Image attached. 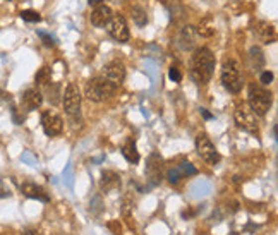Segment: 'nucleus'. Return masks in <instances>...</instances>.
<instances>
[{
    "label": "nucleus",
    "instance_id": "f257e3e1",
    "mask_svg": "<svg viewBox=\"0 0 278 235\" xmlns=\"http://www.w3.org/2000/svg\"><path fill=\"white\" fill-rule=\"evenodd\" d=\"M215 65H216V59L209 48L206 47L196 48L194 54L191 55V62H189L191 79L198 86H206L209 83V79H211L213 72H215Z\"/></svg>",
    "mask_w": 278,
    "mask_h": 235
},
{
    "label": "nucleus",
    "instance_id": "f03ea898",
    "mask_svg": "<svg viewBox=\"0 0 278 235\" xmlns=\"http://www.w3.org/2000/svg\"><path fill=\"white\" fill-rule=\"evenodd\" d=\"M117 88L114 83H110L108 79L105 77H93L86 83L84 88V95L89 102H95V103H101L105 100L112 98V96L117 93Z\"/></svg>",
    "mask_w": 278,
    "mask_h": 235
},
{
    "label": "nucleus",
    "instance_id": "7ed1b4c3",
    "mask_svg": "<svg viewBox=\"0 0 278 235\" xmlns=\"http://www.w3.org/2000/svg\"><path fill=\"white\" fill-rule=\"evenodd\" d=\"M249 108L254 112L259 117L268 114V110L273 105V95L265 89L263 86H259L256 83L249 84Z\"/></svg>",
    "mask_w": 278,
    "mask_h": 235
},
{
    "label": "nucleus",
    "instance_id": "20e7f679",
    "mask_svg": "<svg viewBox=\"0 0 278 235\" xmlns=\"http://www.w3.org/2000/svg\"><path fill=\"white\" fill-rule=\"evenodd\" d=\"M220 79L228 93H234V95L240 93V89H242V74H240V67L237 62L232 60V59L225 60L220 72Z\"/></svg>",
    "mask_w": 278,
    "mask_h": 235
},
{
    "label": "nucleus",
    "instance_id": "39448f33",
    "mask_svg": "<svg viewBox=\"0 0 278 235\" xmlns=\"http://www.w3.org/2000/svg\"><path fill=\"white\" fill-rule=\"evenodd\" d=\"M234 118H235V124H237L239 129L246 130V132L253 134V136H258L259 134V125H258V120H256V114H254L251 108L247 107H237V110H235L234 114Z\"/></svg>",
    "mask_w": 278,
    "mask_h": 235
},
{
    "label": "nucleus",
    "instance_id": "423d86ee",
    "mask_svg": "<svg viewBox=\"0 0 278 235\" xmlns=\"http://www.w3.org/2000/svg\"><path fill=\"white\" fill-rule=\"evenodd\" d=\"M107 31H108V35L119 43H127L131 38L127 21H126V17L120 16V14H114V16H112V19L108 21V24H107Z\"/></svg>",
    "mask_w": 278,
    "mask_h": 235
},
{
    "label": "nucleus",
    "instance_id": "0eeeda50",
    "mask_svg": "<svg viewBox=\"0 0 278 235\" xmlns=\"http://www.w3.org/2000/svg\"><path fill=\"white\" fill-rule=\"evenodd\" d=\"M196 150L199 153V156H201L206 163H209V165H216V163L221 160V156H220V153L216 151L215 144L211 143V139H209L206 134H199V136L196 137Z\"/></svg>",
    "mask_w": 278,
    "mask_h": 235
},
{
    "label": "nucleus",
    "instance_id": "6e6552de",
    "mask_svg": "<svg viewBox=\"0 0 278 235\" xmlns=\"http://www.w3.org/2000/svg\"><path fill=\"white\" fill-rule=\"evenodd\" d=\"M62 105L67 115H76L79 114L81 108V91L77 88V84L69 83L62 95Z\"/></svg>",
    "mask_w": 278,
    "mask_h": 235
},
{
    "label": "nucleus",
    "instance_id": "1a4fd4ad",
    "mask_svg": "<svg viewBox=\"0 0 278 235\" xmlns=\"http://www.w3.org/2000/svg\"><path fill=\"white\" fill-rule=\"evenodd\" d=\"M146 175L151 180L153 185L160 184L163 180V158L160 156V153H151L146 162Z\"/></svg>",
    "mask_w": 278,
    "mask_h": 235
},
{
    "label": "nucleus",
    "instance_id": "9d476101",
    "mask_svg": "<svg viewBox=\"0 0 278 235\" xmlns=\"http://www.w3.org/2000/svg\"><path fill=\"white\" fill-rule=\"evenodd\" d=\"M41 127H43L45 134L48 137L59 136L64 129V122L57 114H52V112H43L41 114Z\"/></svg>",
    "mask_w": 278,
    "mask_h": 235
},
{
    "label": "nucleus",
    "instance_id": "9b49d317",
    "mask_svg": "<svg viewBox=\"0 0 278 235\" xmlns=\"http://www.w3.org/2000/svg\"><path fill=\"white\" fill-rule=\"evenodd\" d=\"M103 77L115 86H120L126 79V67L120 60H112L103 67Z\"/></svg>",
    "mask_w": 278,
    "mask_h": 235
},
{
    "label": "nucleus",
    "instance_id": "f8f14e48",
    "mask_svg": "<svg viewBox=\"0 0 278 235\" xmlns=\"http://www.w3.org/2000/svg\"><path fill=\"white\" fill-rule=\"evenodd\" d=\"M253 31L256 35V38L261 43L270 45V43H275L277 42V31L270 22L266 21H256L253 26Z\"/></svg>",
    "mask_w": 278,
    "mask_h": 235
},
{
    "label": "nucleus",
    "instance_id": "ddd939ff",
    "mask_svg": "<svg viewBox=\"0 0 278 235\" xmlns=\"http://www.w3.org/2000/svg\"><path fill=\"white\" fill-rule=\"evenodd\" d=\"M112 9L108 5H105V3H100V5L95 7V10L91 12V16H89V21H91L93 26H96V28H105V26L108 24V21L112 19Z\"/></svg>",
    "mask_w": 278,
    "mask_h": 235
},
{
    "label": "nucleus",
    "instance_id": "4468645a",
    "mask_svg": "<svg viewBox=\"0 0 278 235\" xmlns=\"http://www.w3.org/2000/svg\"><path fill=\"white\" fill-rule=\"evenodd\" d=\"M21 192L24 194L26 197H31V199H38L41 203H48L50 197H48L47 191H45L41 185H36L33 182H24L21 184Z\"/></svg>",
    "mask_w": 278,
    "mask_h": 235
},
{
    "label": "nucleus",
    "instance_id": "2eb2a0df",
    "mask_svg": "<svg viewBox=\"0 0 278 235\" xmlns=\"http://www.w3.org/2000/svg\"><path fill=\"white\" fill-rule=\"evenodd\" d=\"M120 187V175L115 174L112 170H105L101 172V177H100V189L103 192H110L115 191V189Z\"/></svg>",
    "mask_w": 278,
    "mask_h": 235
},
{
    "label": "nucleus",
    "instance_id": "dca6fc26",
    "mask_svg": "<svg viewBox=\"0 0 278 235\" xmlns=\"http://www.w3.org/2000/svg\"><path fill=\"white\" fill-rule=\"evenodd\" d=\"M41 103H43V95H41L40 89H26L24 95H22V105H24L26 110H36V108L41 107Z\"/></svg>",
    "mask_w": 278,
    "mask_h": 235
},
{
    "label": "nucleus",
    "instance_id": "f3484780",
    "mask_svg": "<svg viewBox=\"0 0 278 235\" xmlns=\"http://www.w3.org/2000/svg\"><path fill=\"white\" fill-rule=\"evenodd\" d=\"M198 36H199V33L194 26H184L182 31H180V36H179L180 48H182V50H191V48L196 45Z\"/></svg>",
    "mask_w": 278,
    "mask_h": 235
},
{
    "label": "nucleus",
    "instance_id": "a211bd4d",
    "mask_svg": "<svg viewBox=\"0 0 278 235\" xmlns=\"http://www.w3.org/2000/svg\"><path fill=\"white\" fill-rule=\"evenodd\" d=\"M122 155H124V158H126L129 163H138L139 162V151H138V148H136V143H134L133 139H129L122 146Z\"/></svg>",
    "mask_w": 278,
    "mask_h": 235
},
{
    "label": "nucleus",
    "instance_id": "6ab92c4d",
    "mask_svg": "<svg viewBox=\"0 0 278 235\" xmlns=\"http://www.w3.org/2000/svg\"><path fill=\"white\" fill-rule=\"evenodd\" d=\"M249 60L254 70H261V67L265 65V55L259 47H251L249 50Z\"/></svg>",
    "mask_w": 278,
    "mask_h": 235
},
{
    "label": "nucleus",
    "instance_id": "aec40b11",
    "mask_svg": "<svg viewBox=\"0 0 278 235\" xmlns=\"http://www.w3.org/2000/svg\"><path fill=\"white\" fill-rule=\"evenodd\" d=\"M131 12H133V21L136 22V26L142 28V26L148 24V12H146V9H142V7H139V5H134Z\"/></svg>",
    "mask_w": 278,
    "mask_h": 235
},
{
    "label": "nucleus",
    "instance_id": "412c9836",
    "mask_svg": "<svg viewBox=\"0 0 278 235\" xmlns=\"http://www.w3.org/2000/svg\"><path fill=\"white\" fill-rule=\"evenodd\" d=\"M47 93H48V102L52 105H57L60 102V84L59 83H48L47 84Z\"/></svg>",
    "mask_w": 278,
    "mask_h": 235
},
{
    "label": "nucleus",
    "instance_id": "4be33fe9",
    "mask_svg": "<svg viewBox=\"0 0 278 235\" xmlns=\"http://www.w3.org/2000/svg\"><path fill=\"white\" fill-rule=\"evenodd\" d=\"M50 77H52V70L48 65H43L41 69L36 72L35 76V83L38 86H47L48 83H50Z\"/></svg>",
    "mask_w": 278,
    "mask_h": 235
},
{
    "label": "nucleus",
    "instance_id": "5701e85b",
    "mask_svg": "<svg viewBox=\"0 0 278 235\" xmlns=\"http://www.w3.org/2000/svg\"><path fill=\"white\" fill-rule=\"evenodd\" d=\"M21 19L26 21V22H40L41 21V16L40 12H36V10L33 9H26V10H21Z\"/></svg>",
    "mask_w": 278,
    "mask_h": 235
},
{
    "label": "nucleus",
    "instance_id": "b1692460",
    "mask_svg": "<svg viewBox=\"0 0 278 235\" xmlns=\"http://www.w3.org/2000/svg\"><path fill=\"white\" fill-rule=\"evenodd\" d=\"M133 211H134V203L131 201V197L127 196L126 199H124V203H122V216L129 220L131 216H133Z\"/></svg>",
    "mask_w": 278,
    "mask_h": 235
},
{
    "label": "nucleus",
    "instance_id": "393cba45",
    "mask_svg": "<svg viewBox=\"0 0 278 235\" xmlns=\"http://www.w3.org/2000/svg\"><path fill=\"white\" fill-rule=\"evenodd\" d=\"M168 76H170V79L174 81V83H180V81H182V72H180V69L177 65H172L170 69H168Z\"/></svg>",
    "mask_w": 278,
    "mask_h": 235
},
{
    "label": "nucleus",
    "instance_id": "a878e982",
    "mask_svg": "<svg viewBox=\"0 0 278 235\" xmlns=\"http://www.w3.org/2000/svg\"><path fill=\"white\" fill-rule=\"evenodd\" d=\"M108 230H112V234L114 235H120L122 234V225H120L119 220H110V222L107 223Z\"/></svg>",
    "mask_w": 278,
    "mask_h": 235
},
{
    "label": "nucleus",
    "instance_id": "bb28decb",
    "mask_svg": "<svg viewBox=\"0 0 278 235\" xmlns=\"http://www.w3.org/2000/svg\"><path fill=\"white\" fill-rule=\"evenodd\" d=\"M24 118H26L24 114H22V112H21L17 107H14V108H12V120H14V124L21 125L22 122H24Z\"/></svg>",
    "mask_w": 278,
    "mask_h": 235
},
{
    "label": "nucleus",
    "instance_id": "cd10ccee",
    "mask_svg": "<svg viewBox=\"0 0 278 235\" xmlns=\"http://www.w3.org/2000/svg\"><path fill=\"white\" fill-rule=\"evenodd\" d=\"M38 36L41 38V42H43L45 47H55V40L52 38L48 33H43V31H38Z\"/></svg>",
    "mask_w": 278,
    "mask_h": 235
},
{
    "label": "nucleus",
    "instance_id": "c85d7f7f",
    "mask_svg": "<svg viewBox=\"0 0 278 235\" xmlns=\"http://www.w3.org/2000/svg\"><path fill=\"white\" fill-rule=\"evenodd\" d=\"M272 81H273V72H270V70L261 72V76H259V83H261V84H270Z\"/></svg>",
    "mask_w": 278,
    "mask_h": 235
},
{
    "label": "nucleus",
    "instance_id": "c756f323",
    "mask_svg": "<svg viewBox=\"0 0 278 235\" xmlns=\"http://www.w3.org/2000/svg\"><path fill=\"white\" fill-rule=\"evenodd\" d=\"M199 112H201V115H203V117L206 118V120H211V118H213V115L209 114V112L206 110V108H199Z\"/></svg>",
    "mask_w": 278,
    "mask_h": 235
},
{
    "label": "nucleus",
    "instance_id": "7c9ffc66",
    "mask_svg": "<svg viewBox=\"0 0 278 235\" xmlns=\"http://www.w3.org/2000/svg\"><path fill=\"white\" fill-rule=\"evenodd\" d=\"M22 235H41V234H40L36 229H28V230H26V232L22 234Z\"/></svg>",
    "mask_w": 278,
    "mask_h": 235
},
{
    "label": "nucleus",
    "instance_id": "2f4dec72",
    "mask_svg": "<svg viewBox=\"0 0 278 235\" xmlns=\"http://www.w3.org/2000/svg\"><path fill=\"white\" fill-rule=\"evenodd\" d=\"M10 196V192L9 191H5V189L0 185V197H9Z\"/></svg>",
    "mask_w": 278,
    "mask_h": 235
},
{
    "label": "nucleus",
    "instance_id": "473e14b6",
    "mask_svg": "<svg viewBox=\"0 0 278 235\" xmlns=\"http://www.w3.org/2000/svg\"><path fill=\"white\" fill-rule=\"evenodd\" d=\"M88 3H89V5H100V3H101V0H88Z\"/></svg>",
    "mask_w": 278,
    "mask_h": 235
}]
</instances>
